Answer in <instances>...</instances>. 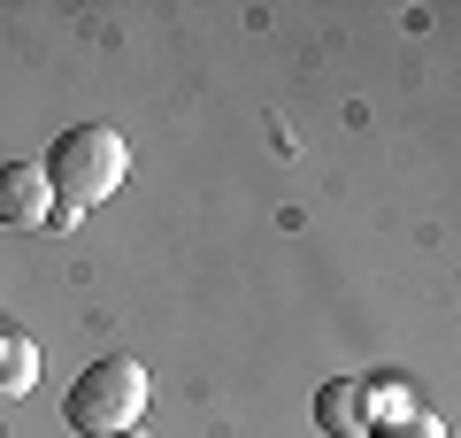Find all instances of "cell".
I'll return each mask as SVG.
<instances>
[{"label": "cell", "instance_id": "6da1fadb", "mask_svg": "<svg viewBox=\"0 0 461 438\" xmlns=\"http://www.w3.org/2000/svg\"><path fill=\"white\" fill-rule=\"evenodd\" d=\"M39 169H47V193H54L47 231H77L85 208H100L115 185L131 178V146H123V131H108V123H77V131L54 139V154Z\"/></svg>", "mask_w": 461, "mask_h": 438}, {"label": "cell", "instance_id": "7a4b0ae2", "mask_svg": "<svg viewBox=\"0 0 461 438\" xmlns=\"http://www.w3.org/2000/svg\"><path fill=\"white\" fill-rule=\"evenodd\" d=\"M62 415H69V431H85V438L131 431V423L147 415V370H139L131 354H100L93 370H85L77 385H69Z\"/></svg>", "mask_w": 461, "mask_h": 438}, {"label": "cell", "instance_id": "3957f363", "mask_svg": "<svg viewBox=\"0 0 461 438\" xmlns=\"http://www.w3.org/2000/svg\"><path fill=\"white\" fill-rule=\"evenodd\" d=\"M54 193H47V169L39 162H0V224L8 231H47Z\"/></svg>", "mask_w": 461, "mask_h": 438}, {"label": "cell", "instance_id": "277c9868", "mask_svg": "<svg viewBox=\"0 0 461 438\" xmlns=\"http://www.w3.org/2000/svg\"><path fill=\"white\" fill-rule=\"evenodd\" d=\"M315 423H323L330 438H362V377H330L323 392H315Z\"/></svg>", "mask_w": 461, "mask_h": 438}, {"label": "cell", "instance_id": "5b68a950", "mask_svg": "<svg viewBox=\"0 0 461 438\" xmlns=\"http://www.w3.org/2000/svg\"><path fill=\"white\" fill-rule=\"evenodd\" d=\"M415 415V392L400 385V377H362V423L369 431H384V423Z\"/></svg>", "mask_w": 461, "mask_h": 438}, {"label": "cell", "instance_id": "8992f818", "mask_svg": "<svg viewBox=\"0 0 461 438\" xmlns=\"http://www.w3.org/2000/svg\"><path fill=\"white\" fill-rule=\"evenodd\" d=\"M39 385V346L16 339V331H0V400H23Z\"/></svg>", "mask_w": 461, "mask_h": 438}, {"label": "cell", "instance_id": "52a82bcc", "mask_svg": "<svg viewBox=\"0 0 461 438\" xmlns=\"http://www.w3.org/2000/svg\"><path fill=\"white\" fill-rule=\"evenodd\" d=\"M369 438H446V423H438V415H423V407H415V415L384 423V431H369Z\"/></svg>", "mask_w": 461, "mask_h": 438}, {"label": "cell", "instance_id": "ba28073f", "mask_svg": "<svg viewBox=\"0 0 461 438\" xmlns=\"http://www.w3.org/2000/svg\"><path fill=\"white\" fill-rule=\"evenodd\" d=\"M108 438H147V423H131V431H108Z\"/></svg>", "mask_w": 461, "mask_h": 438}]
</instances>
